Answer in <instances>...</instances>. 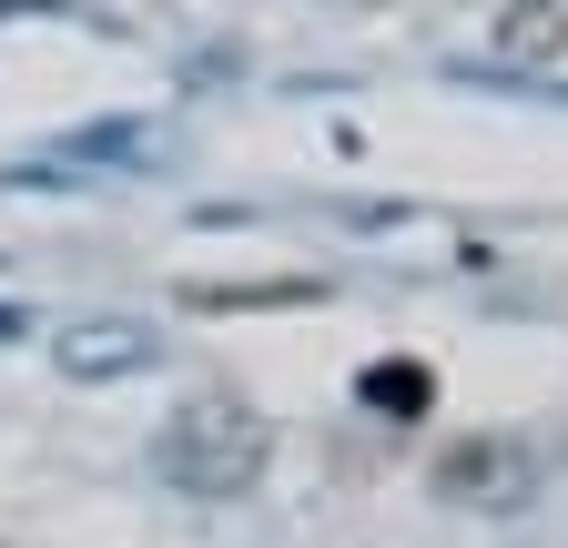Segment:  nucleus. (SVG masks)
Masks as SVG:
<instances>
[{
    "label": "nucleus",
    "mask_w": 568,
    "mask_h": 548,
    "mask_svg": "<svg viewBox=\"0 0 568 548\" xmlns=\"http://www.w3.org/2000/svg\"><path fill=\"white\" fill-rule=\"evenodd\" d=\"M264 457H274V427L254 417L244 396H193V406H173V427L153 437V477L173 498H244L254 477H264Z\"/></svg>",
    "instance_id": "nucleus-1"
},
{
    "label": "nucleus",
    "mask_w": 568,
    "mask_h": 548,
    "mask_svg": "<svg viewBox=\"0 0 568 548\" xmlns=\"http://www.w3.org/2000/svg\"><path fill=\"white\" fill-rule=\"evenodd\" d=\"M51 356H61V376H82V386H112V376H142V366H163V335H153V325H132V315H92V325H71Z\"/></svg>",
    "instance_id": "nucleus-3"
},
{
    "label": "nucleus",
    "mask_w": 568,
    "mask_h": 548,
    "mask_svg": "<svg viewBox=\"0 0 568 548\" xmlns=\"http://www.w3.org/2000/svg\"><path fill=\"white\" fill-rule=\"evenodd\" d=\"M426 488H437L447 508H528L538 498V447L528 437H457L437 467H426Z\"/></svg>",
    "instance_id": "nucleus-2"
},
{
    "label": "nucleus",
    "mask_w": 568,
    "mask_h": 548,
    "mask_svg": "<svg viewBox=\"0 0 568 548\" xmlns=\"http://www.w3.org/2000/svg\"><path fill=\"white\" fill-rule=\"evenodd\" d=\"M487 51L508 61V72H558L568 61V0H508V11L487 21Z\"/></svg>",
    "instance_id": "nucleus-4"
},
{
    "label": "nucleus",
    "mask_w": 568,
    "mask_h": 548,
    "mask_svg": "<svg viewBox=\"0 0 568 548\" xmlns=\"http://www.w3.org/2000/svg\"><path fill=\"white\" fill-rule=\"evenodd\" d=\"M355 396H366V406H426V396H437V376H426V366H366V386H355Z\"/></svg>",
    "instance_id": "nucleus-5"
}]
</instances>
